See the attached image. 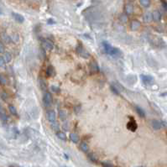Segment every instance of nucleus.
I'll return each instance as SVG.
<instances>
[{
  "label": "nucleus",
  "mask_w": 167,
  "mask_h": 167,
  "mask_svg": "<svg viewBox=\"0 0 167 167\" xmlns=\"http://www.w3.org/2000/svg\"><path fill=\"white\" fill-rule=\"evenodd\" d=\"M3 39H4V40L7 42V43H8V42H10V40H11V38L10 37H8V36L7 35H3Z\"/></svg>",
  "instance_id": "nucleus-34"
},
{
  "label": "nucleus",
  "mask_w": 167,
  "mask_h": 167,
  "mask_svg": "<svg viewBox=\"0 0 167 167\" xmlns=\"http://www.w3.org/2000/svg\"><path fill=\"white\" fill-rule=\"evenodd\" d=\"M5 110H4V108L2 107L1 105H0V115H3V114H5Z\"/></svg>",
  "instance_id": "nucleus-39"
},
{
  "label": "nucleus",
  "mask_w": 167,
  "mask_h": 167,
  "mask_svg": "<svg viewBox=\"0 0 167 167\" xmlns=\"http://www.w3.org/2000/svg\"><path fill=\"white\" fill-rule=\"evenodd\" d=\"M109 56H113V57H118L122 56V51H121L118 48L116 47H113L112 50H110V52L108 53Z\"/></svg>",
  "instance_id": "nucleus-6"
},
{
  "label": "nucleus",
  "mask_w": 167,
  "mask_h": 167,
  "mask_svg": "<svg viewBox=\"0 0 167 167\" xmlns=\"http://www.w3.org/2000/svg\"><path fill=\"white\" fill-rule=\"evenodd\" d=\"M51 126H52V128H53L54 130H58L59 129V124L56 123V121L51 123Z\"/></svg>",
  "instance_id": "nucleus-31"
},
{
  "label": "nucleus",
  "mask_w": 167,
  "mask_h": 167,
  "mask_svg": "<svg viewBox=\"0 0 167 167\" xmlns=\"http://www.w3.org/2000/svg\"><path fill=\"white\" fill-rule=\"evenodd\" d=\"M56 136L58 137L60 139H61V140H66V135L64 132L62 131H57L56 132Z\"/></svg>",
  "instance_id": "nucleus-23"
},
{
  "label": "nucleus",
  "mask_w": 167,
  "mask_h": 167,
  "mask_svg": "<svg viewBox=\"0 0 167 167\" xmlns=\"http://www.w3.org/2000/svg\"><path fill=\"white\" fill-rule=\"evenodd\" d=\"M46 76L48 77H54L55 75H56V70L52 66H48L47 69H46Z\"/></svg>",
  "instance_id": "nucleus-14"
},
{
  "label": "nucleus",
  "mask_w": 167,
  "mask_h": 167,
  "mask_svg": "<svg viewBox=\"0 0 167 167\" xmlns=\"http://www.w3.org/2000/svg\"><path fill=\"white\" fill-rule=\"evenodd\" d=\"M80 149H81V150L82 151V152L87 153V152H88V150H89V146H88V144H87V142L83 141L80 144Z\"/></svg>",
  "instance_id": "nucleus-17"
},
{
  "label": "nucleus",
  "mask_w": 167,
  "mask_h": 167,
  "mask_svg": "<svg viewBox=\"0 0 167 167\" xmlns=\"http://www.w3.org/2000/svg\"><path fill=\"white\" fill-rule=\"evenodd\" d=\"M70 139H71V140L73 143H75V144H77L79 140H80L78 134H77V133H71V134H70Z\"/></svg>",
  "instance_id": "nucleus-18"
},
{
  "label": "nucleus",
  "mask_w": 167,
  "mask_h": 167,
  "mask_svg": "<svg viewBox=\"0 0 167 167\" xmlns=\"http://www.w3.org/2000/svg\"><path fill=\"white\" fill-rule=\"evenodd\" d=\"M119 19L122 23H126L127 21H128V15L125 14H121L120 17H119Z\"/></svg>",
  "instance_id": "nucleus-27"
},
{
  "label": "nucleus",
  "mask_w": 167,
  "mask_h": 167,
  "mask_svg": "<svg viewBox=\"0 0 167 167\" xmlns=\"http://www.w3.org/2000/svg\"><path fill=\"white\" fill-rule=\"evenodd\" d=\"M102 167H114L113 165H112V164L108 163V162H102Z\"/></svg>",
  "instance_id": "nucleus-33"
},
{
  "label": "nucleus",
  "mask_w": 167,
  "mask_h": 167,
  "mask_svg": "<svg viewBox=\"0 0 167 167\" xmlns=\"http://www.w3.org/2000/svg\"><path fill=\"white\" fill-rule=\"evenodd\" d=\"M137 128H138V125H137V123H136L135 120H131L127 123V129L132 132L136 131Z\"/></svg>",
  "instance_id": "nucleus-8"
},
{
  "label": "nucleus",
  "mask_w": 167,
  "mask_h": 167,
  "mask_svg": "<svg viewBox=\"0 0 167 167\" xmlns=\"http://www.w3.org/2000/svg\"><path fill=\"white\" fill-rule=\"evenodd\" d=\"M1 97H2V98L4 100V101H6L7 100V98H8V95H7V93H5V92H2V94H1Z\"/></svg>",
  "instance_id": "nucleus-36"
},
{
  "label": "nucleus",
  "mask_w": 167,
  "mask_h": 167,
  "mask_svg": "<svg viewBox=\"0 0 167 167\" xmlns=\"http://www.w3.org/2000/svg\"><path fill=\"white\" fill-rule=\"evenodd\" d=\"M152 127L154 129L159 130L162 128L167 127V123L164 121H159V120H153L152 121Z\"/></svg>",
  "instance_id": "nucleus-2"
},
{
  "label": "nucleus",
  "mask_w": 167,
  "mask_h": 167,
  "mask_svg": "<svg viewBox=\"0 0 167 167\" xmlns=\"http://www.w3.org/2000/svg\"><path fill=\"white\" fill-rule=\"evenodd\" d=\"M140 25H141V24L140 22H139V20H133L132 22H131V25H130V28H131V29L133 30V31H136V30H138L139 28H140Z\"/></svg>",
  "instance_id": "nucleus-10"
},
{
  "label": "nucleus",
  "mask_w": 167,
  "mask_h": 167,
  "mask_svg": "<svg viewBox=\"0 0 167 167\" xmlns=\"http://www.w3.org/2000/svg\"><path fill=\"white\" fill-rule=\"evenodd\" d=\"M10 38H11V40L14 41V42H18V41H19V35H18L17 34L13 35Z\"/></svg>",
  "instance_id": "nucleus-28"
},
{
  "label": "nucleus",
  "mask_w": 167,
  "mask_h": 167,
  "mask_svg": "<svg viewBox=\"0 0 167 167\" xmlns=\"http://www.w3.org/2000/svg\"><path fill=\"white\" fill-rule=\"evenodd\" d=\"M4 61L5 63H9L11 60H12V56L9 52H4Z\"/></svg>",
  "instance_id": "nucleus-21"
},
{
  "label": "nucleus",
  "mask_w": 167,
  "mask_h": 167,
  "mask_svg": "<svg viewBox=\"0 0 167 167\" xmlns=\"http://www.w3.org/2000/svg\"><path fill=\"white\" fill-rule=\"evenodd\" d=\"M143 19H144V21L145 23H150L152 21V13H150V12H147V13H145L144 14V17H143Z\"/></svg>",
  "instance_id": "nucleus-16"
},
{
  "label": "nucleus",
  "mask_w": 167,
  "mask_h": 167,
  "mask_svg": "<svg viewBox=\"0 0 167 167\" xmlns=\"http://www.w3.org/2000/svg\"><path fill=\"white\" fill-rule=\"evenodd\" d=\"M4 57H2V56H0V66H3L4 65Z\"/></svg>",
  "instance_id": "nucleus-38"
},
{
  "label": "nucleus",
  "mask_w": 167,
  "mask_h": 167,
  "mask_svg": "<svg viewBox=\"0 0 167 167\" xmlns=\"http://www.w3.org/2000/svg\"><path fill=\"white\" fill-rule=\"evenodd\" d=\"M59 118L62 121H65L66 119V113L64 110H60L59 112Z\"/></svg>",
  "instance_id": "nucleus-26"
},
{
  "label": "nucleus",
  "mask_w": 167,
  "mask_h": 167,
  "mask_svg": "<svg viewBox=\"0 0 167 167\" xmlns=\"http://www.w3.org/2000/svg\"><path fill=\"white\" fill-rule=\"evenodd\" d=\"M111 90L113 91V92L115 94H117V95H118V94H119V92H118V91L116 88H115V87H114L113 86H112V87H111Z\"/></svg>",
  "instance_id": "nucleus-37"
},
{
  "label": "nucleus",
  "mask_w": 167,
  "mask_h": 167,
  "mask_svg": "<svg viewBox=\"0 0 167 167\" xmlns=\"http://www.w3.org/2000/svg\"><path fill=\"white\" fill-rule=\"evenodd\" d=\"M43 102H44V104L46 106V107H49L51 103H52V95H51L50 92H46L44 94Z\"/></svg>",
  "instance_id": "nucleus-3"
},
{
  "label": "nucleus",
  "mask_w": 167,
  "mask_h": 167,
  "mask_svg": "<svg viewBox=\"0 0 167 167\" xmlns=\"http://www.w3.org/2000/svg\"><path fill=\"white\" fill-rule=\"evenodd\" d=\"M102 47H103V50H104V51L107 54H108L109 52H110V50H112V48H113V46L109 44V43H108L107 41H103L102 42Z\"/></svg>",
  "instance_id": "nucleus-15"
},
{
  "label": "nucleus",
  "mask_w": 167,
  "mask_h": 167,
  "mask_svg": "<svg viewBox=\"0 0 167 167\" xmlns=\"http://www.w3.org/2000/svg\"><path fill=\"white\" fill-rule=\"evenodd\" d=\"M139 3H140V4L144 8L150 7V0H139Z\"/></svg>",
  "instance_id": "nucleus-24"
},
{
  "label": "nucleus",
  "mask_w": 167,
  "mask_h": 167,
  "mask_svg": "<svg viewBox=\"0 0 167 167\" xmlns=\"http://www.w3.org/2000/svg\"><path fill=\"white\" fill-rule=\"evenodd\" d=\"M140 78H141L143 82L146 83V84L147 83H151L154 81V78L151 77V76H149V75H141Z\"/></svg>",
  "instance_id": "nucleus-11"
},
{
  "label": "nucleus",
  "mask_w": 167,
  "mask_h": 167,
  "mask_svg": "<svg viewBox=\"0 0 167 167\" xmlns=\"http://www.w3.org/2000/svg\"><path fill=\"white\" fill-rule=\"evenodd\" d=\"M124 11H125V14L131 15L133 13V4H130V3L126 4L125 7H124Z\"/></svg>",
  "instance_id": "nucleus-9"
},
{
  "label": "nucleus",
  "mask_w": 167,
  "mask_h": 167,
  "mask_svg": "<svg viewBox=\"0 0 167 167\" xmlns=\"http://www.w3.org/2000/svg\"><path fill=\"white\" fill-rule=\"evenodd\" d=\"M2 14H3V12H2V10H1V9H0V15H1Z\"/></svg>",
  "instance_id": "nucleus-40"
},
{
  "label": "nucleus",
  "mask_w": 167,
  "mask_h": 167,
  "mask_svg": "<svg viewBox=\"0 0 167 167\" xmlns=\"http://www.w3.org/2000/svg\"><path fill=\"white\" fill-rule=\"evenodd\" d=\"M89 66H90V70H91V72H92V73H98V72L99 71V66L95 60L91 61L90 64H89Z\"/></svg>",
  "instance_id": "nucleus-7"
},
{
  "label": "nucleus",
  "mask_w": 167,
  "mask_h": 167,
  "mask_svg": "<svg viewBox=\"0 0 167 167\" xmlns=\"http://www.w3.org/2000/svg\"><path fill=\"white\" fill-rule=\"evenodd\" d=\"M39 87L42 90H46L47 89V84L46 81H45L43 78H39Z\"/></svg>",
  "instance_id": "nucleus-19"
},
{
  "label": "nucleus",
  "mask_w": 167,
  "mask_h": 167,
  "mask_svg": "<svg viewBox=\"0 0 167 167\" xmlns=\"http://www.w3.org/2000/svg\"><path fill=\"white\" fill-rule=\"evenodd\" d=\"M12 15H13V18L14 19L15 21H17L18 23H20L22 24L24 23L25 21V18H24L22 15L19 14H17V13H12Z\"/></svg>",
  "instance_id": "nucleus-12"
},
{
  "label": "nucleus",
  "mask_w": 167,
  "mask_h": 167,
  "mask_svg": "<svg viewBox=\"0 0 167 167\" xmlns=\"http://www.w3.org/2000/svg\"><path fill=\"white\" fill-rule=\"evenodd\" d=\"M42 46L45 50H51L54 48V44L49 39H45V40L42 41Z\"/></svg>",
  "instance_id": "nucleus-5"
},
{
  "label": "nucleus",
  "mask_w": 167,
  "mask_h": 167,
  "mask_svg": "<svg viewBox=\"0 0 167 167\" xmlns=\"http://www.w3.org/2000/svg\"><path fill=\"white\" fill-rule=\"evenodd\" d=\"M161 3H162L164 9L167 10V3H166V1H165V0H161Z\"/></svg>",
  "instance_id": "nucleus-35"
},
{
  "label": "nucleus",
  "mask_w": 167,
  "mask_h": 167,
  "mask_svg": "<svg viewBox=\"0 0 167 167\" xmlns=\"http://www.w3.org/2000/svg\"><path fill=\"white\" fill-rule=\"evenodd\" d=\"M0 120L2 121V122H7L8 120V116L7 114H3V115H0Z\"/></svg>",
  "instance_id": "nucleus-29"
},
{
  "label": "nucleus",
  "mask_w": 167,
  "mask_h": 167,
  "mask_svg": "<svg viewBox=\"0 0 167 167\" xmlns=\"http://www.w3.org/2000/svg\"><path fill=\"white\" fill-rule=\"evenodd\" d=\"M7 82H8L7 78H6L3 74H0V85L4 86V85L7 84Z\"/></svg>",
  "instance_id": "nucleus-25"
},
{
  "label": "nucleus",
  "mask_w": 167,
  "mask_h": 167,
  "mask_svg": "<svg viewBox=\"0 0 167 167\" xmlns=\"http://www.w3.org/2000/svg\"><path fill=\"white\" fill-rule=\"evenodd\" d=\"M8 110H9L10 113L14 116H18V113H17V109L15 108L14 105H8Z\"/></svg>",
  "instance_id": "nucleus-22"
},
{
  "label": "nucleus",
  "mask_w": 167,
  "mask_h": 167,
  "mask_svg": "<svg viewBox=\"0 0 167 167\" xmlns=\"http://www.w3.org/2000/svg\"><path fill=\"white\" fill-rule=\"evenodd\" d=\"M152 19L154 22H159L161 19V14L160 13V11L154 10L152 13Z\"/></svg>",
  "instance_id": "nucleus-13"
},
{
  "label": "nucleus",
  "mask_w": 167,
  "mask_h": 167,
  "mask_svg": "<svg viewBox=\"0 0 167 167\" xmlns=\"http://www.w3.org/2000/svg\"><path fill=\"white\" fill-rule=\"evenodd\" d=\"M5 52V47L2 42H0V54H4Z\"/></svg>",
  "instance_id": "nucleus-32"
},
{
  "label": "nucleus",
  "mask_w": 167,
  "mask_h": 167,
  "mask_svg": "<svg viewBox=\"0 0 167 167\" xmlns=\"http://www.w3.org/2000/svg\"><path fill=\"white\" fill-rule=\"evenodd\" d=\"M46 118L50 122L52 123L56 121V113L54 110H48L46 112Z\"/></svg>",
  "instance_id": "nucleus-4"
},
{
  "label": "nucleus",
  "mask_w": 167,
  "mask_h": 167,
  "mask_svg": "<svg viewBox=\"0 0 167 167\" xmlns=\"http://www.w3.org/2000/svg\"><path fill=\"white\" fill-rule=\"evenodd\" d=\"M135 110H136V112H137V113L141 118H144L145 117V113H144V111L143 110V108H141L140 107H139V106H136Z\"/></svg>",
  "instance_id": "nucleus-20"
},
{
  "label": "nucleus",
  "mask_w": 167,
  "mask_h": 167,
  "mask_svg": "<svg viewBox=\"0 0 167 167\" xmlns=\"http://www.w3.org/2000/svg\"><path fill=\"white\" fill-rule=\"evenodd\" d=\"M88 158L92 162H97V158L94 156V154H88Z\"/></svg>",
  "instance_id": "nucleus-30"
},
{
  "label": "nucleus",
  "mask_w": 167,
  "mask_h": 167,
  "mask_svg": "<svg viewBox=\"0 0 167 167\" xmlns=\"http://www.w3.org/2000/svg\"><path fill=\"white\" fill-rule=\"evenodd\" d=\"M77 53L80 55V56H81L84 59H88L90 57V54L85 50V48L82 46V45L81 44H79L77 45Z\"/></svg>",
  "instance_id": "nucleus-1"
}]
</instances>
